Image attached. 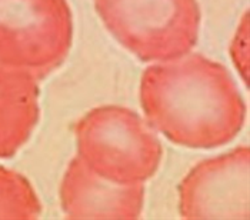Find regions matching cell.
<instances>
[{
  "instance_id": "1",
  "label": "cell",
  "mask_w": 250,
  "mask_h": 220,
  "mask_svg": "<svg viewBox=\"0 0 250 220\" xmlns=\"http://www.w3.org/2000/svg\"><path fill=\"white\" fill-rule=\"evenodd\" d=\"M140 103L154 129L190 149L229 143L246 119V104L229 70L202 55L147 67Z\"/></svg>"
},
{
  "instance_id": "2",
  "label": "cell",
  "mask_w": 250,
  "mask_h": 220,
  "mask_svg": "<svg viewBox=\"0 0 250 220\" xmlns=\"http://www.w3.org/2000/svg\"><path fill=\"white\" fill-rule=\"evenodd\" d=\"M77 158L93 173L117 184L150 179L159 169L163 149L152 127L136 112L100 106L75 126Z\"/></svg>"
},
{
  "instance_id": "3",
  "label": "cell",
  "mask_w": 250,
  "mask_h": 220,
  "mask_svg": "<svg viewBox=\"0 0 250 220\" xmlns=\"http://www.w3.org/2000/svg\"><path fill=\"white\" fill-rule=\"evenodd\" d=\"M97 15L125 49L142 61L188 55L199 39L197 0H93Z\"/></svg>"
},
{
  "instance_id": "4",
  "label": "cell",
  "mask_w": 250,
  "mask_h": 220,
  "mask_svg": "<svg viewBox=\"0 0 250 220\" xmlns=\"http://www.w3.org/2000/svg\"><path fill=\"white\" fill-rule=\"evenodd\" d=\"M72 40L67 0H0V61L42 80L63 64Z\"/></svg>"
},
{
  "instance_id": "5",
  "label": "cell",
  "mask_w": 250,
  "mask_h": 220,
  "mask_svg": "<svg viewBox=\"0 0 250 220\" xmlns=\"http://www.w3.org/2000/svg\"><path fill=\"white\" fill-rule=\"evenodd\" d=\"M248 146L200 161L179 184L185 219H249Z\"/></svg>"
},
{
  "instance_id": "6",
  "label": "cell",
  "mask_w": 250,
  "mask_h": 220,
  "mask_svg": "<svg viewBox=\"0 0 250 220\" xmlns=\"http://www.w3.org/2000/svg\"><path fill=\"white\" fill-rule=\"evenodd\" d=\"M60 200L67 219H137L143 209L145 186L103 179L76 156L64 172Z\"/></svg>"
},
{
  "instance_id": "7",
  "label": "cell",
  "mask_w": 250,
  "mask_h": 220,
  "mask_svg": "<svg viewBox=\"0 0 250 220\" xmlns=\"http://www.w3.org/2000/svg\"><path fill=\"white\" fill-rule=\"evenodd\" d=\"M39 120V87L29 73L0 69V158L15 155Z\"/></svg>"
}]
</instances>
